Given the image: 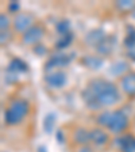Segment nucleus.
I'll return each mask as SVG.
<instances>
[{
  "mask_svg": "<svg viewBox=\"0 0 135 152\" xmlns=\"http://www.w3.org/2000/svg\"><path fill=\"white\" fill-rule=\"evenodd\" d=\"M105 37H107V33L104 31L103 28H93V30L88 31V34L85 35L84 41L88 46H93L95 49H96Z\"/></svg>",
  "mask_w": 135,
  "mask_h": 152,
  "instance_id": "obj_12",
  "label": "nucleus"
},
{
  "mask_svg": "<svg viewBox=\"0 0 135 152\" xmlns=\"http://www.w3.org/2000/svg\"><path fill=\"white\" fill-rule=\"evenodd\" d=\"M84 104L91 110H100L118 103L120 92L116 84L103 77H95L89 80L81 91Z\"/></svg>",
  "mask_w": 135,
  "mask_h": 152,
  "instance_id": "obj_1",
  "label": "nucleus"
},
{
  "mask_svg": "<svg viewBox=\"0 0 135 152\" xmlns=\"http://www.w3.org/2000/svg\"><path fill=\"white\" fill-rule=\"evenodd\" d=\"M56 118H54V115L53 114H49V115H46V118H45V130L46 132H51L53 130V125H54V122H56Z\"/></svg>",
  "mask_w": 135,
  "mask_h": 152,
  "instance_id": "obj_20",
  "label": "nucleus"
},
{
  "mask_svg": "<svg viewBox=\"0 0 135 152\" xmlns=\"http://www.w3.org/2000/svg\"><path fill=\"white\" fill-rule=\"evenodd\" d=\"M74 152H93V148L91 145H80L76 147Z\"/></svg>",
  "mask_w": 135,
  "mask_h": 152,
  "instance_id": "obj_24",
  "label": "nucleus"
},
{
  "mask_svg": "<svg viewBox=\"0 0 135 152\" xmlns=\"http://www.w3.org/2000/svg\"><path fill=\"white\" fill-rule=\"evenodd\" d=\"M120 88L127 98H135V72H129L120 77Z\"/></svg>",
  "mask_w": 135,
  "mask_h": 152,
  "instance_id": "obj_10",
  "label": "nucleus"
},
{
  "mask_svg": "<svg viewBox=\"0 0 135 152\" xmlns=\"http://www.w3.org/2000/svg\"><path fill=\"white\" fill-rule=\"evenodd\" d=\"M43 82L46 83L47 87H50L53 90H60L62 87H65L68 83V76L62 69L51 71V72L45 73Z\"/></svg>",
  "mask_w": 135,
  "mask_h": 152,
  "instance_id": "obj_7",
  "label": "nucleus"
},
{
  "mask_svg": "<svg viewBox=\"0 0 135 152\" xmlns=\"http://www.w3.org/2000/svg\"><path fill=\"white\" fill-rule=\"evenodd\" d=\"M123 46H124V49H130V48L135 46V27L134 26H127L126 35H124V39H123Z\"/></svg>",
  "mask_w": 135,
  "mask_h": 152,
  "instance_id": "obj_17",
  "label": "nucleus"
},
{
  "mask_svg": "<svg viewBox=\"0 0 135 152\" xmlns=\"http://www.w3.org/2000/svg\"><path fill=\"white\" fill-rule=\"evenodd\" d=\"M12 39V34L9 30H6V31H1V35H0V41H1V45H7L9 41Z\"/></svg>",
  "mask_w": 135,
  "mask_h": 152,
  "instance_id": "obj_22",
  "label": "nucleus"
},
{
  "mask_svg": "<svg viewBox=\"0 0 135 152\" xmlns=\"http://www.w3.org/2000/svg\"><path fill=\"white\" fill-rule=\"evenodd\" d=\"M73 38H74L73 31L65 33V34H60V35H58V38L56 39V42H54L56 49H58V50H64V49H66V48L72 44Z\"/></svg>",
  "mask_w": 135,
  "mask_h": 152,
  "instance_id": "obj_15",
  "label": "nucleus"
},
{
  "mask_svg": "<svg viewBox=\"0 0 135 152\" xmlns=\"http://www.w3.org/2000/svg\"><path fill=\"white\" fill-rule=\"evenodd\" d=\"M28 71V65L20 58H12L8 63L6 69V80L8 83H15L18 80V76L26 73Z\"/></svg>",
  "mask_w": 135,
  "mask_h": 152,
  "instance_id": "obj_6",
  "label": "nucleus"
},
{
  "mask_svg": "<svg viewBox=\"0 0 135 152\" xmlns=\"http://www.w3.org/2000/svg\"><path fill=\"white\" fill-rule=\"evenodd\" d=\"M126 56L129 57L130 60L135 61V46L134 48H130V49H126Z\"/></svg>",
  "mask_w": 135,
  "mask_h": 152,
  "instance_id": "obj_25",
  "label": "nucleus"
},
{
  "mask_svg": "<svg viewBox=\"0 0 135 152\" xmlns=\"http://www.w3.org/2000/svg\"><path fill=\"white\" fill-rule=\"evenodd\" d=\"M9 26H11V23H9L8 16H7L6 14H1V15H0V28H1V31L9 30Z\"/></svg>",
  "mask_w": 135,
  "mask_h": 152,
  "instance_id": "obj_21",
  "label": "nucleus"
},
{
  "mask_svg": "<svg viewBox=\"0 0 135 152\" xmlns=\"http://www.w3.org/2000/svg\"><path fill=\"white\" fill-rule=\"evenodd\" d=\"M73 61V54L69 53H64V52H60V53L51 54L47 61L45 63V73L51 72V71H57V69H62L66 65H69Z\"/></svg>",
  "mask_w": 135,
  "mask_h": 152,
  "instance_id": "obj_5",
  "label": "nucleus"
},
{
  "mask_svg": "<svg viewBox=\"0 0 135 152\" xmlns=\"http://www.w3.org/2000/svg\"><path fill=\"white\" fill-rule=\"evenodd\" d=\"M56 31H57L58 35L72 31V28H70V22L68 20V19H62V20H60V22L56 25Z\"/></svg>",
  "mask_w": 135,
  "mask_h": 152,
  "instance_id": "obj_19",
  "label": "nucleus"
},
{
  "mask_svg": "<svg viewBox=\"0 0 135 152\" xmlns=\"http://www.w3.org/2000/svg\"><path fill=\"white\" fill-rule=\"evenodd\" d=\"M119 152H135V136L131 133H123L115 140Z\"/></svg>",
  "mask_w": 135,
  "mask_h": 152,
  "instance_id": "obj_11",
  "label": "nucleus"
},
{
  "mask_svg": "<svg viewBox=\"0 0 135 152\" xmlns=\"http://www.w3.org/2000/svg\"><path fill=\"white\" fill-rule=\"evenodd\" d=\"M96 122L100 128H105L113 134H123L130 126V120L122 109L116 110H103L97 114Z\"/></svg>",
  "mask_w": 135,
  "mask_h": 152,
  "instance_id": "obj_2",
  "label": "nucleus"
},
{
  "mask_svg": "<svg viewBox=\"0 0 135 152\" xmlns=\"http://www.w3.org/2000/svg\"><path fill=\"white\" fill-rule=\"evenodd\" d=\"M8 10L11 11V12H16L19 10V4L16 3V1H11V3L8 4Z\"/></svg>",
  "mask_w": 135,
  "mask_h": 152,
  "instance_id": "obj_26",
  "label": "nucleus"
},
{
  "mask_svg": "<svg viewBox=\"0 0 135 152\" xmlns=\"http://www.w3.org/2000/svg\"><path fill=\"white\" fill-rule=\"evenodd\" d=\"M72 140L74 145H89V129H85L84 126H77L72 132Z\"/></svg>",
  "mask_w": 135,
  "mask_h": 152,
  "instance_id": "obj_13",
  "label": "nucleus"
},
{
  "mask_svg": "<svg viewBox=\"0 0 135 152\" xmlns=\"http://www.w3.org/2000/svg\"><path fill=\"white\" fill-rule=\"evenodd\" d=\"M34 52L38 54V56H42V54H45L47 52V49L45 48V45L38 44V45H35V46H34Z\"/></svg>",
  "mask_w": 135,
  "mask_h": 152,
  "instance_id": "obj_23",
  "label": "nucleus"
},
{
  "mask_svg": "<svg viewBox=\"0 0 135 152\" xmlns=\"http://www.w3.org/2000/svg\"><path fill=\"white\" fill-rule=\"evenodd\" d=\"M115 44H116V37H115V35H111V34H107V37L100 42V45H99L95 50L97 52L100 56H110V54L112 53L113 48H115Z\"/></svg>",
  "mask_w": 135,
  "mask_h": 152,
  "instance_id": "obj_14",
  "label": "nucleus"
},
{
  "mask_svg": "<svg viewBox=\"0 0 135 152\" xmlns=\"http://www.w3.org/2000/svg\"><path fill=\"white\" fill-rule=\"evenodd\" d=\"M110 144V134L103 128H92L89 129V145L93 148L103 149Z\"/></svg>",
  "mask_w": 135,
  "mask_h": 152,
  "instance_id": "obj_8",
  "label": "nucleus"
},
{
  "mask_svg": "<svg viewBox=\"0 0 135 152\" xmlns=\"http://www.w3.org/2000/svg\"><path fill=\"white\" fill-rule=\"evenodd\" d=\"M46 34V27L42 23H35L27 31L20 34V41L23 45H30V46H35V45L41 44L42 38Z\"/></svg>",
  "mask_w": 135,
  "mask_h": 152,
  "instance_id": "obj_4",
  "label": "nucleus"
},
{
  "mask_svg": "<svg viewBox=\"0 0 135 152\" xmlns=\"http://www.w3.org/2000/svg\"><path fill=\"white\" fill-rule=\"evenodd\" d=\"M81 61H82V64H84L87 68H89V69H99V68L103 65V63H104L103 57H100V56H92V54L85 56Z\"/></svg>",
  "mask_w": 135,
  "mask_h": 152,
  "instance_id": "obj_16",
  "label": "nucleus"
},
{
  "mask_svg": "<svg viewBox=\"0 0 135 152\" xmlns=\"http://www.w3.org/2000/svg\"><path fill=\"white\" fill-rule=\"evenodd\" d=\"M32 25H35V22H34V15L31 12H19L16 14L12 20L14 31L22 33V34L25 31H27Z\"/></svg>",
  "mask_w": 135,
  "mask_h": 152,
  "instance_id": "obj_9",
  "label": "nucleus"
},
{
  "mask_svg": "<svg viewBox=\"0 0 135 152\" xmlns=\"http://www.w3.org/2000/svg\"><path fill=\"white\" fill-rule=\"evenodd\" d=\"M115 7L120 10L122 12H129V11H135V1L132 0H120L115 3Z\"/></svg>",
  "mask_w": 135,
  "mask_h": 152,
  "instance_id": "obj_18",
  "label": "nucleus"
},
{
  "mask_svg": "<svg viewBox=\"0 0 135 152\" xmlns=\"http://www.w3.org/2000/svg\"><path fill=\"white\" fill-rule=\"evenodd\" d=\"M31 104L26 98H14L9 101L4 110V122L7 126H16L30 113Z\"/></svg>",
  "mask_w": 135,
  "mask_h": 152,
  "instance_id": "obj_3",
  "label": "nucleus"
}]
</instances>
